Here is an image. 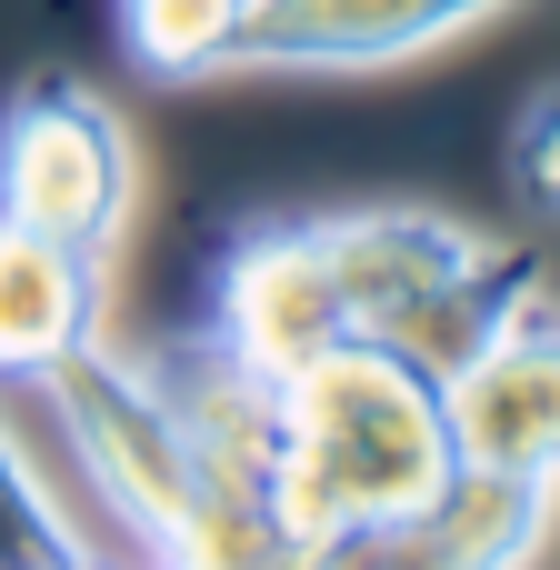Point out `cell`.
Here are the masks:
<instances>
[{
    "instance_id": "obj_1",
    "label": "cell",
    "mask_w": 560,
    "mask_h": 570,
    "mask_svg": "<svg viewBox=\"0 0 560 570\" xmlns=\"http://www.w3.org/2000/svg\"><path fill=\"white\" fill-rule=\"evenodd\" d=\"M200 411L240 451L281 561H371V551H401L431 521V501L451 491V471H461L441 371L411 361V351H391V341H361V331L331 341L281 391H240V381L210 371Z\"/></svg>"
},
{
    "instance_id": "obj_2",
    "label": "cell",
    "mask_w": 560,
    "mask_h": 570,
    "mask_svg": "<svg viewBox=\"0 0 560 570\" xmlns=\"http://www.w3.org/2000/svg\"><path fill=\"white\" fill-rule=\"evenodd\" d=\"M60 441L80 451L90 491L120 511V531L150 561H190V570H240V561H281L261 491L240 471V451L210 431L200 401H180L150 361L80 341L60 371H40Z\"/></svg>"
},
{
    "instance_id": "obj_3",
    "label": "cell",
    "mask_w": 560,
    "mask_h": 570,
    "mask_svg": "<svg viewBox=\"0 0 560 570\" xmlns=\"http://www.w3.org/2000/svg\"><path fill=\"white\" fill-rule=\"evenodd\" d=\"M321 240H331L351 331L431 361L441 381L471 351H491L511 321L541 311V250L481 240L441 210H341V220H321Z\"/></svg>"
},
{
    "instance_id": "obj_4",
    "label": "cell",
    "mask_w": 560,
    "mask_h": 570,
    "mask_svg": "<svg viewBox=\"0 0 560 570\" xmlns=\"http://www.w3.org/2000/svg\"><path fill=\"white\" fill-rule=\"evenodd\" d=\"M130 210H140L130 120L80 70H30L10 90V110H0V220L110 261Z\"/></svg>"
},
{
    "instance_id": "obj_5",
    "label": "cell",
    "mask_w": 560,
    "mask_h": 570,
    "mask_svg": "<svg viewBox=\"0 0 560 570\" xmlns=\"http://www.w3.org/2000/svg\"><path fill=\"white\" fill-rule=\"evenodd\" d=\"M331 341H351V311H341V271H331L321 220H261V230H240L220 250V271H210V321H200L210 371L240 381V391H281Z\"/></svg>"
},
{
    "instance_id": "obj_6",
    "label": "cell",
    "mask_w": 560,
    "mask_h": 570,
    "mask_svg": "<svg viewBox=\"0 0 560 570\" xmlns=\"http://www.w3.org/2000/svg\"><path fill=\"white\" fill-rule=\"evenodd\" d=\"M451 451L461 471H511L560 491V321L531 311L491 351H471L451 381Z\"/></svg>"
},
{
    "instance_id": "obj_7",
    "label": "cell",
    "mask_w": 560,
    "mask_h": 570,
    "mask_svg": "<svg viewBox=\"0 0 560 570\" xmlns=\"http://www.w3.org/2000/svg\"><path fill=\"white\" fill-rule=\"evenodd\" d=\"M511 0H250L230 70H391L461 30H481Z\"/></svg>"
},
{
    "instance_id": "obj_8",
    "label": "cell",
    "mask_w": 560,
    "mask_h": 570,
    "mask_svg": "<svg viewBox=\"0 0 560 570\" xmlns=\"http://www.w3.org/2000/svg\"><path fill=\"white\" fill-rule=\"evenodd\" d=\"M80 341H100V261L0 220V381H40Z\"/></svg>"
},
{
    "instance_id": "obj_9",
    "label": "cell",
    "mask_w": 560,
    "mask_h": 570,
    "mask_svg": "<svg viewBox=\"0 0 560 570\" xmlns=\"http://www.w3.org/2000/svg\"><path fill=\"white\" fill-rule=\"evenodd\" d=\"M551 481H511V471H451V491L431 501V521L401 541L411 561H461V570H511L551 541Z\"/></svg>"
},
{
    "instance_id": "obj_10",
    "label": "cell",
    "mask_w": 560,
    "mask_h": 570,
    "mask_svg": "<svg viewBox=\"0 0 560 570\" xmlns=\"http://www.w3.org/2000/svg\"><path fill=\"white\" fill-rule=\"evenodd\" d=\"M110 10L150 80H230V40L250 20V0H110Z\"/></svg>"
},
{
    "instance_id": "obj_11",
    "label": "cell",
    "mask_w": 560,
    "mask_h": 570,
    "mask_svg": "<svg viewBox=\"0 0 560 570\" xmlns=\"http://www.w3.org/2000/svg\"><path fill=\"white\" fill-rule=\"evenodd\" d=\"M90 561V541H80V521L60 511V491L20 461V441L0 431V570H80Z\"/></svg>"
},
{
    "instance_id": "obj_12",
    "label": "cell",
    "mask_w": 560,
    "mask_h": 570,
    "mask_svg": "<svg viewBox=\"0 0 560 570\" xmlns=\"http://www.w3.org/2000/svg\"><path fill=\"white\" fill-rule=\"evenodd\" d=\"M511 180H521L541 210H560V90L521 110V130H511Z\"/></svg>"
}]
</instances>
